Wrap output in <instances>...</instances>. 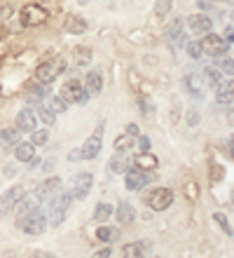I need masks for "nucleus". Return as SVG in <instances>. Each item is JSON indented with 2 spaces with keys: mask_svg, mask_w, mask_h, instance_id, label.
<instances>
[{
  "mask_svg": "<svg viewBox=\"0 0 234 258\" xmlns=\"http://www.w3.org/2000/svg\"><path fill=\"white\" fill-rule=\"evenodd\" d=\"M134 143H136V136L131 134H122L115 139V150H120V153H127V150L134 148Z\"/></svg>",
  "mask_w": 234,
  "mask_h": 258,
  "instance_id": "26",
  "label": "nucleus"
},
{
  "mask_svg": "<svg viewBox=\"0 0 234 258\" xmlns=\"http://www.w3.org/2000/svg\"><path fill=\"white\" fill-rule=\"evenodd\" d=\"M38 204H40V200H38L35 192H31V195H21L19 200H17V204H14L17 218H24V216H28V214H33V211L38 209Z\"/></svg>",
  "mask_w": 234,
  "mask_h": 258,
  "instance_id": "11",
  "label": "nucleus"
},
{
  "mask_svg": "<svg viewBox=\"0 0 234 258\" xmlns=\"http://www.w3.org/2000/svg\"><path fill=\"white\" fill-rule=\"evenodd\" d=\"M117 221H120L122 225H127V223H131L134 221V216H136V211H134V207L131 204H127V202H122L120 207H117Z\"/></svg>",
  "mask_w": 234,
  "mask_h": 258,
  "instance_id": "22",
  "label": "nucleus"
},
{
  "mask_svg": "<svg viewBox=\"0 0 234 258\" xmlns=\"http://www.w3.org/2000/svg\"><path fill=\"white\" fill-rule=\"evenodd\" d=\"M110 253H113V251H110V249H103V251H99V253H96V256H94V258H110Z\"/></svg>",
  "mask_w": 234,
  "mask_h": 258,
  "instance_id": "44",
  "label": "nucleus"
},
{
  "mask_svg": "<svg viewBox=\"0 0 234 258\" xmlns=\"http://www.w3.org/2000/svg\"><path fill=\"white\" fill-rule=\"evenodd\" d=\"M199 122V115H197V113H190V115H187V124H197Z\"/></svg>",
  "mask_w": 234,
  "mask_h": 258,
  "instance_id": "41",
  "label": "nucleus"
},
{
  "mask_svg": "<svg viewBox=\"0 0 234 258\" xmlns=\"http://www.w3.org/2000/svg\"><path fill=\"white\" fill-rule=\"evenodd\" d=\"M140 106H143V110H145V115H150V113H152V103H147V101H140Z\"/></svg>",
  "mask_w": 234,
  "mask_h": 258,
  "instance_id": "42",
  "label": "nucleus"
},
{
  "mask_svg": "<svg viewBox=\"0 0 234 258\" xmlns=\"http://www.w3.org/2000/svg\"><path fill=\"white\" fill-rule=\"evenodd\" d=\"M169 10H171V0H157V5H154L157 17H167Z\"/></svg>",
  "mask_w": 234,
  "mask_h": 258,
  "instance_id": "32",
  "label": "nucleus"
},
{
  "mask_svg": "<svg viewBox=\"0 0 234 258\" xmlns=\"http://www.w3.org/2000/svg\"><path fill=\"white\" fill-rule=\"evenodd\" d=\"M45 21H47V10L45 7L31 3V5H26L24 10H21V24H24V26H40V24H45Z\"/></svg>",
  "mask_w": 234,
  "mask_h": 258,
  "instance_id": "6",
  "label": "nucleus"
},
{
  "mask_svg": "<svg viewBox=\"0 0 234 258\" xmlns=\"http://www.w3.org/2000/svg\"><path fill=\"white\" fill-rule=\"evenodd\" d=\"M75 54H77V63H87L89 61V49L80 47V49H75Z\"/></svg>",
  "mask_w": 234,
  "mask_h": 258,
  "instance_id": "37",
  "label": "nucleus"
},
{
  "mask_svg": "<svg viewBox=\"0 0 234 258\" xmlns=\"http://www.w3.org/2000/svg\"><path fill=\"white\" fill-rule=\"evenodd\" d=\"M70 192H56V195L47 202V207H49V223L52 225H61L63 223V218H66L68 214V204H70Z\"/></svg>",
  "mask_w": 234,
  "mask_h": 258,
  "instance_id": "1",
  "label": "nucleus"
},
{
  "mask_svg": "<svg viewBox=\"0 0 234 258\" xmlns=\"http://www.w3.org/2000/svg\"><path fill=\"white\" fill-rule=\"evenodd\" d=\"M167 38L171 42H181V38H183V21L181 19L171 21V24L167 26Z\"/></svg>",
  "mask_w": 234,
  "mask_h": 258,
  "instance_id": "25",
  "label": "nucleus"
},
{
  "mask_svg": "<svg viewBox=\"0 0 234 258\" xmlns=\"http://www.w3.org/2000/svg\"><path fill=\"white\" fill-rule=\"evenodd\" d=\"M127 188L129 190H140V188H145L150 181H152V171H143V169H129L127 176Z\"/></svg>",
  "mask_w": 234,
  "mask_h": 258,
  "instance_id": "9",
  "label": "nucleus"
},
{
  "mask_svg": "<svg viewBox=\"0 0 234 258\" xmlns=\"http://www.w3.org/2000/svg\"><path fill=\"white\" fill-rule=\"evenodd\" d=\"M33 134V146H42V143H47V139H49V132L47 129H38V132H31Z\"/></svg>",
  "mask_w": 234,
  "mask_h": 258,
  "instance_id": "31",
  "label": "nucleus"
},
{
  "mask_svg": "<svg viewBox=\"0 0 234 258\" xmlns=\"http://www.w3.org/2000/svg\"><path fill=\"white\" fill-rule=\"evenodd\" d=\"M101 89H103V78H101V73H96V71H92V73H87V80H85V92H87L89 96H96L101 94Z\"/></svg>",
  "mask_w": 234,
  "mask_h": 258,
  "instance_id": "18",
  "label": "nucleus"
},
{
  "mask_svg": "<svg viewBox=\"0 0 234 258\" xmlns=\"http://www.w3.org/2000/svg\"><path fill=\"white\" fill-rule=\"evenodd\" d=\"M147 253V242H134V244H127L122 256L124 258H145Z\"/></svg>",
  "mask_w": 234,
  "mask_h": 258,
  "instance_id": "21",
  "label": "nucleus"
},
{
  "mask_svg": "<svg viewBox=\"0 0 234 258\" xmlns=\"http://www.w3.org/2000/svg\"><path fill=\"white\" fill-rule=\"evenodd\" d=\"M218 103H232V80L225 87L218 85Z\"/></svg>",
  "mask_w": 234,
  "mask_h": 258,
  "instance_id": "28",
  "label": "nucleus"
},
{
  "mask_svg": "<svg viewBox=\"0 0 234 258\" xmlns=\"http://www.w3.org/2000/svg\"><path fill=\"white\" fill-rule=\"evenodd\" d=\"M199 45H201V54L213 56V59L222 56L225 54V49H227V42L222 40L220 35H213V33H206V38H204Z\"/></svg>",
  "mask_w": 234,
  "mask_h": 258,
  "instance_id": "5",
  "label": "nucleus"
},
{
  "mask_svg": "<svg viewBox=\"0 0 234 258\" xmlns=\"http://www.w3.org/2000/svg\"><path fill=\"white\" fill-rule=\"evenodd\" d=\"M59 190H61V178H49V181H42V183L38 185L35 195H38L40 202H49Z\"/></svg>",
  "mask_w": 234,
  "mask_h": 258,
  "instance_id": "13",
  "label": "nucleus"
},
{
  "mask_svg": "<svg viewBox=\"0 0 234 258\" xmlns=\"http://www.w3.org/2000/svg\"><path fill=\"white\" fill-rule=\"evenodd\" d=\"M113 216V207L110 204H106V202H101V204H96V211H94V218L99 221V223H103L106 218H110Z\"/></svg>",
  "mask_w": 234,
  "mask_h": 258,
  "instance_id": "27",
  "label": "nucleus"
},
{
  "mask_svg": "<svg viewBox=\"0 0 234 258\" xmlns=\"http://www.w3.org/2000/svg\"><path fill=\"white\" fill-rule=\"evenodd\" d=\"M38 113H40V120L45 124H54V120H56V117H54V113L47 108V106H40V110H38Z\"/></svg>",
  "mask_w": 234,
  "mask_h": 258,
  "instance_id": "33",
  "label": "nucleus"
},
{
  "mask_svg": "<svg viewBox=\"0 0 234 258\" xmlns=\"http://www.w3.org/2000/svg\"><path fill=\"white\" fill-rule=\"evenodd\" d=\"M147 204H150L154 211H164L174 204V192L169 190V188H154V190L147 195Z\"/></svg>",
  "mask_w": 234,
  "mask_h": 258,
  "instance_id": "7",
  "label": "nucleus"
},
{
  "mask_svg": "<svg viewBox=\"0 0 234 258\" xmlns=\"http://www.w3.org/2000/svg\"><path fill=\"white\" fill-rule=\"evenodd\" d=\"M68 160H70V162H77V160H82V155H80V148H77V150H73V153L68 155Z\"/></svg>",
  "mask_w": 234,
  "mask_h": 258,
  "instance_id": "39",
  "label": "nucleus"
},
{
  "mask_svg": "<svg viewBox=\"0 0 234 258\" xmlns=\"http://www.w3.org/2000/svg\"><path fill=\"white\" fill-rule=\"evenodd\" d=\"M66 106H68V103L63 101L61 96H52V99H49V106H47V108L52 110V113H63V110H66Z\"/></svg>",
  "mask_w": 234,
  "mask_h": 258,
  "instance_id": "30",
  "label": "nucleus"
},
{
  "mask_svg": "<svg viewBox=\"0 0 234 258\" xmlns=\"http://www.w3.org/2000/svg\"><path fill=\"white\" fill-rule=\"evenodd\" d=\"M92 185H94L92 174H87V171H82V174H75L70 197H75V200H85V197L89 195V190H92Z\"/></svg>",
  "mask_w": 234,
  "mask_h": 258,
  "instance_id": "8",
  "label": "nucleus"
},
{
  "mask_svg": "<svg viewBox=\"0 0 234 258\" xmlns=\"http://www.w3.org/2000/svg\"><path fill=\"white\" fill-rule=\"evenodd\" d=\"M19 197H21L19 188H10L5 195L0 197V216H7V214L14 209V204H17V200H19Z\"/></svg>",
  "mask_w": 234,
  "mask_h": 258,
  "instance_id": "15",
  "label": "nucleus"
},
{
  "mask_svg": "<svg viewBox=\"0 0 234 258\" xmlns=\"http://www.w3.org/2000/svg\"><path fill=\"white\" fill-rule=\"evenodd\" d=\"M201 80H204V85L206 87H218L222 80V75L218 68H204V73H201Z\"/></svg>",
  "mask_w": 234,
  "mask_h": 258,
  "instance_id": "23",
  "label": "nucleus"
},
{
  "mask_svg": "<svg viewBox=\"0 0 234 258\" xmlns=\"http://www.w3.org/2000/svg\"><path fill=\"white\" fill-rule=\"evenodd\" d=\"M17 129L19 132H35V113L31 108H24L17 115Z\"/></svg>",
  "mask_w": 234,
  "mask_h": 258,
  "instance_id": "17",
  "label": "nucleus"
},
{
  "mask_svg": "<svg viewBox=\"0 0 234 258\" xmlns=\"http://www.w3.org/2000/svg\"><path fill=\"white\" fill-rule=\"evenodd\" d=\"M138 146H140V150H143V153H150V139H147V136H140Z\"/></svg>",
  "mask_w": 234,
  "mask_h": 258,
  "instance_id": "38",
  "label": "nucleus"
},
{
  "mask_svg": "<svg viewBox=\"0 0 234 258\" xmlns=\"http://www.w3.org/2000/svg\"><path fill=\"white\" fill-rule=\"evenodd\" d=\"M61 99L66 103H77V106H85V103L89 101V94L85 92V87H82L77 80H68L63 87H61Z\"/></svg>",
  "mask_w": 234,
  "mask_h": 258,
  "instance_id": "4",
  "label": "nucleus"
},
{
  "mask_svg": "<svg viewBox=\"0 0 234 258\" xmlns=\"http://www.w3.org/2000/svg\"><path fill=\"white\" fill-rule=\"evenodd\" d=\"M66 31L68 33H85L87 31V21L82 19V17H77V14H73L66 21Z\"/></svg>",
  "mask_w": 234,
  "mask_h": 258,
  "instance_id": "24",
  "label": "nucleus"
},
{
  "mask_svg": "<svg viewBox=\"0 0 234 258\" xmlns=\"http://www.w3.org/2000/svg\"><path fill=\"white\" fill-rule=\"evenodd\" d=\"M134 167L136 169H143V171L154 169V167H157V157H154L152 153H138V155L134 157Z\"/></svg>",
  "mask_w": 234,
  "mask_h": 258,
  "instance_id": "20",
  "label": "nucleus"
},
{
  "mask_svg": "<svg viewBox=\"0 0 234 258\" xmlns=\"http://www.w3.org/2000/svg\"><path fill=\"white\" fill-rule=\"evenodd\" d=\"M7 17H10V7H0V24H3Z\"/></svg>",
  "mask_w": 234,
  "mask_h": 258,
  "instance_id": "40",
  "label": "nucleus"
},
{
  "mask_svg": "<svg viewBox=\"0 0 234 258\" xmlns=\"http://www.w3.org/2000/svg\"><path fill=\"white\" fill-rule=\"evenodd\" d=\"M108 167H110L113 174H127V171L131 169V157H129L127 153H120V150H117V153L110 157Z\"/></svg>",
  "mask_w": 234,
  "mask_h": 258,
  "instance_id": "14",
  "label": "nucleus"
},
{
  "mask_svg": "<svg viewBox=\"0 0 234 258\" xmlns=\"http://www.w3.org/2000/svg\"><path fill=\"white\" fill-rule=\"evenodd\" d=\"M63 68H66L63 59H61V56H54V59H47L45 63H40V66L35 68V78H38V82H42V85H49L52 80H56V75L63 73Z\"/></svg>",
  "mask_w": 234,
  "mask_h": 258,
  "instance_id": "2",
  "label": "nucleus"
},
{
  "mask_svg": "<svg viewBox=\"0 0 234 258\" xmlns=\"http://www.w3.org/2000/svg\"><path fill=\"white\" fill-rule=\"evenodd\" d=\"M17 225H19L26 235H40V232H45V228H47V218L42 211L35 209L33 214H28V216L17 218Z\"/></svg>",
  "mask_w": 234,
  "mask_h": 258,
  "instance_id": "3",
  "label": "nucleus"
},
{
  "mask_svg": "<svg viewBox=\"0 0 234 258\" xmlns=\"http://www.w3.org/2000/svg\"><path fill=\"white\" fill-rule=\"evenodd\" d=\"M19 134H21V132H14V129H3V132H0V143L12 146V143L19 141Z\"/></svg>",
  "mask_w": 234,
  "mask_h": 258,
  "instance_id": "29",
  "label": "nucleus"
},
{
  "mask_svg": "<svg viewBox=\"0 0 234 258\" xmlns=\"http://www.w3.org/2000/svg\"><path fill=\"white\" fill-rule=\"evenodd\" d=\"M218 3H229V0H218Z\"/></svg>",
  "mask_w": 234,
  "mask_h": 258,
  "instance_id": "48",
  "label": "nucleus"
},
{
  "mask_svg": "<svg viewBox=\"0 0 234 258\" xmlns=\"http://www.w3.org/2000/svg\"><path fill=\"white\" fill-rule=\"evenodd\" d=\"M14 155H17V160H19V162H33L35 146H33V143H17Z\"/></svg>",
  "mask_w": 234,
  "mask_h": 258,
  "instance_id": "19",
  "label": "nucleus"
},
{
  "mask_svg": "<svg viewBox=\"0 0 234 258\" xmlns=\"http://www.w3.org/2000/svg\"><path fill=\"white\" fill-rule=\"evenodd\" d=\"M5 176H14V167H12V164H7V167H5Z\"/></svg>",
  "mask_w": 234,
  "mask_h": 258,
  "instance_id": "46",
  "label": "nucleus"
},
{
  "mask_svg": "<svg viewBox=\"0 0 234 258\" xmlns=\"http://www.w3.org/2000/svg\"><path fill=\"white\" fill-rule=\"evenodd\" d=\"M96 237H99L101 242H110V239H113V230H110V228H99Z\"/></svg>",
  "mask_w": 234,
  "mask_h": 258,
  "instance_id": "36",
  "label": "nucleus"
},
{
  "mask_svg": "<svg viewBox=\"0 0 234 258\" xmlns=\"http://www.w3.org/2000/svg\"><path fill=\"white\" fill-rule=\"evenodd\" d=\"M187 28H190L194 35H206V33H211L213 21L208 19L206 14H192V17H187Z\"/></svg>",
  "mask_w": 234,
  "mask_h": 258,
  "instance_id": "12",
  "label": "nucleus"
},
{
  "mask_svg": "<svg viewBox=\"0 0 234 258\" xmlns=\"http://www.w3.org/2000/svg\"><path fill=\"white\" fill-rule=\"evenodd\" d=\"M127 134L138 136V127H136V124H129V127H127Z\"/></svg>",
  "mask_w": 234,
  "mask_h": 258,
  "instance_id": "45",
  "label": "nucleus"
},
{
  "mask_svg": "<svg viewBox=\"0 0 234 258\" xmlns=\"http://www.w3.org/2000/svg\"><path fill=\"white\" fill-rule=\"evenodd\" d=\"M101 129L103 127H99V132L94 136H89L87 141H85V146L80 148L82 160H94V157L101 153V146H103V134H101Z\"/></svg>",
  "mask_w": 234,
  "mask_h": 258,
  "instance_id": "10",
  "label": "nucleus"
},
{
  "mask_svg": "<svg viewBox=\"0 0 234 258\" xmlns=\"http://www.w3.org/2000/svg\"><path fill=\"white\" fill-rule=\"evenodd\" d=\"M185 87L194 99H201L204 92H206V85H204V80H201V75H194V73H190L185 78Z\"/></svg>",
  "mask_w": 234,
  "mask_h": 258,
  "instance_id": "16",
  "label": "nucleus"
},
{
  "mask_svg": "<svg viewBox=\"0 0 234 258\" xmlns=\"http://www.w3.org/2000/svg\"><path fill=\"white\" fill-rule=\"evenodd\" d=\"M187 54L192 56V59H199L201 56V45L199 42H187Z\"/></svg>",
  "mask_w": 234,
  "mask_h": 258,
  "instance_id": "35",
  "label": "nucleus"
},
{
  "mask_svg": "<svg viewBox=\"0 0 234 258\" xmlns=\"http://www.w3.org/2000/svg\"><path fill=\"white\" fill-rule=\"evenodd\" d=\"M213 218L222 225V230L227 232V235H232V228H229V221H227V216H225V214H220V211H218V214H213Z\"/></svg>",
  "mask_w": 234,
  "mask_h": 258,
  "instance_id": "34",
  "label": "nucleus"
},
{
  "mask_svg": "<svg viewBox=\"0 0 234 258\" xmlns=\"http://www.w3.org/2000/svg\"><path fill=\"white\" fill-rule=\"evenodd\" d=\"M52 164H54V160H47V162H45V171L52 169Z\"/></svg>",
  "mask_w": 234,
  "mask_h": 258,
  "instance_id": "47",
  "label": "nucleus"
},
{
  "mask_svg": "<svg viewBox=\"0 0 234 258\" xmlns=\"http://www.w3.org/2000/svg\"><path fill=\"white\" fill-rule=\"evenodd\" d=\"M31 258H56V256H52V253H47V251H38V253H33Z\"/></svg>",
  "mask_w": 234,
  "mask_h": 258,
  "instance_id": "43",
  "label": "nucleus"
}]
</instances>
